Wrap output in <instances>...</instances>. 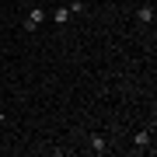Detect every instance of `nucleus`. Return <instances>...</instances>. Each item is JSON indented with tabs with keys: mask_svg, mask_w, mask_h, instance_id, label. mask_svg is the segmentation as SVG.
Here are the masks:
<instances>
[{
	"mask_svg": "<svg viewBox=\"0 0 157 157\" xmlns=\"http://www.w3.org/2000/svg\"><path fill=\"white\" fill-rule=\"evenodd\" d=\"M42 21H45V11H42V7H35V11H32L28 17H25V28H28V32H35Z\"/></svg>",
	"mask_w": 157,
	"mask_h": 157,
	"instance_id": "obj_1",
	"label": "nucleus"
},
{
	"mask_svg": "<svg viewBox=\"0 0 157 157\" xmlns=\"http://www.w3.org/2000/svg\"><path fill=\"white\" fill-rule=\"evenodd\" d=\"M52 21H56V25H67L70 21V7H56V11H52Z\"/></svg>",
	"mask_w": 157,
	"mask_h": 157,
	"instance_id": "obj_2",
	"label": "nucleus"
},
{
	"mask_svg": "<svg viewBox=\"0 0 157 157\" xmlns=\"http://www.w3.org/2000/svg\"><path fill=\"white\" fill-rule=\"evenodd\" d=\"M136 17H140V25H154V7H140Z\"/></svg>",
	"mask_w": 157,
	"mask_h": 157,
	"instance_id": "obj_3",
	"label": "nucleus"
},
{
	"mask_svg": "<svg viewBox=\"0 0 157 157\" xmlns=\"http://www.w3.org/2000/svg\"><path fill=\"white\" fill-rule=\"evenodd\" d=\"M91 150H94V154H105V150H108L105 136H91Z\"/></svg>",
	"mask_w": 157,
	"mask_h": 157,
	"instance_id": "obj_4",
	"label": "nucleus"
},
{
	"mask_svg": "<svg viewBox=\"0 0 157 157\" xmlns=\"http://www.w3.org/2000/svg\"><path fill=\"white\" fill-rule=\"evenodd\" d=\"M136 147H140V150H147V143H150V133H147V129H140V133H136V140H133Z\"/></svg>",
	"mask_w": 157,
	"mask_h": 157,
	"instance_id": "obj_5",
	"label": "nucleus"
},
{
	"mask_svg": "<svg viewBox=\"0 0 157 157\" xmlns=\"http://www.w3.org/2000/svg\"><path fill=\"white\" fill-rule=\"evenodd\" d=\"M0 11H4V0H0Z\"/></svg>",
	"mask_w": 157,
	"mask_h": 157,
	"instance_id": "obj_6",
	"label": "nucleus"
}]
</instances>
